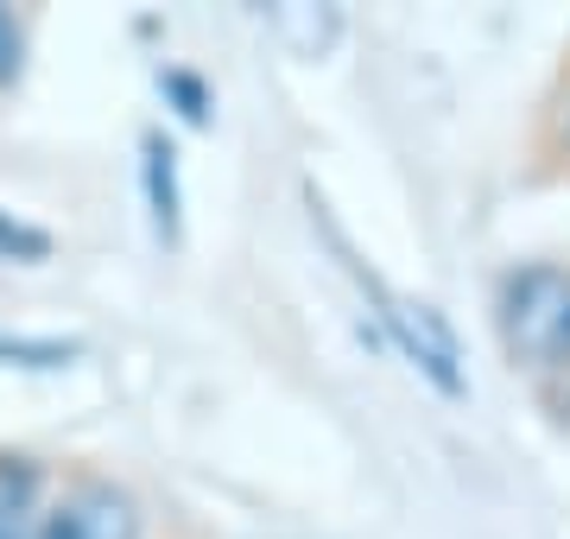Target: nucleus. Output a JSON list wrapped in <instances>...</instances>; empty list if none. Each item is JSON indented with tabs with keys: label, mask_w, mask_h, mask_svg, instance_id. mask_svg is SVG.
<instances>
[{
	"label": "nucleus",
	"mask_w": 570,
	"mask_h": 539,
	"mask_svg": "<svg viewBox=\"0 0 570 539\" xmlns=\"http://www.w3.org/2000/svg\"><path fill=\"white\" fill-rule=\"evenodd\" d=\"M501 343L527 369H570V267H520L501 286Z\"/></svg>",
	"instance_id": "nucleus-1"
},
{
	"label": "nucleus",
	"mask_w": 570,
	"mask_h": 539,
	"mask_svg": "<svg viewBox=\"0 0 570 539\" xmlns=\"http://www.w3.org/2000/svg\"><path fill=\"white\" fill-rule=\"evenodd\" d=\"M367 286H374V280H367ZM374 298H381V317H387V331H393V343H400V355L425 374L438 394L463 400L456 336H450L444 312H438V305H425V298H400V292H387V286H374Z\"/></svg>",
	"instance_id": "nucleus-2"
},
{
	"label": "nucleus",
	"mask_w": 570,
	"mask_h": 539,
	"mask_svg": "<svg viewBox=\"0 0 570 539\" xmlns=\"http://www.w3.org/2000/svg\"><path fill=\"white\" fill-rule=\"evenodd\" d=\"M32 539H140V508L115 482H77L45 508Z\"/></svg>",
	"instance_id": "nucleus-3"
},
{
	"label": "nucleus",
	"mask_w": 570,
	"mask_h": 539,
	"mask_svg": "<svg viewBox=\"0 0 570 539\" xmlns=\"http://www.w3.org/2000/svg\"><path fill=\"white\" fill-rule=\"evenodd\" d=\"M140 153H146L140 171H146V204H153V228H159V235H178V153H171V140H165V134H146Z\"/></svg>",
	"instance_id": "nucleus-4"
},
{
	"label": "nucleus",
	"mask_w": 570,
	"mask_h": 539,
	"mask_svg": "<svg viewBox=\"0 0 570 539\" xmlns=\"http://www.w3.org/2000/svg\"><path fill=\"white\" fill-rule=\"evenodd\" d=\"M26 496H32V477L26 470H0V539H32V527H26Z\"/></svg>",
	"instance_id": "nucleus-5"
},
{
	"label": "nucleus",
	"mask_w": 570,
	"mask_h": 539,
	"mask_svg": "<svg viewBox=\"0 0 570 539\" xmlns=\"http://www.w3.org/2000/svg\"><path fill=\"white\" fill-rule=\"evenodd\" d=\"M70 343H32V336H0V362H13V369H63L70 362Z\"/></svg>",
	"instance_id": "nucleus-6"
},
{
	"label": "nucleus",
	"mask_w": 570,
	"mask_h": 539,
	"mask_svg": "<svg viewBox=\"0 0 570 539\" xmlns=\"http://www.w3.org/2000/svg\"><path fill=\"white\" fill-rule=\"evenodd\" d=\"M20 70V26H13V13L0 7V84Z\"/></svg>",
	"instance_id": "nucleus-7"
},
{
	"label": "nucleus",
	"mask_w": 570,
	"mask_h": 539,
	"mask_svg": "<svg viewBox=\"0 0 570 539\" xmlns=\"http://www.w3.org/2000/svg\"><path fill=\"white\" fill-rule=\"evenodd\" d=\"M165 84L178 89V102H184V121H204V115H209V102H204V89L190 84V77H165Z\"/></svg>",
	"instance_id": "nucleus-8"
},
{
	"label": "nucleus",
	"mask_w": 570,
	"mask_h": 539,
	"mask_svg": "<svg viewBox=\"0 0 570 539\" xmlns=\"http://www.w3.org/2000/svg\"><path fill=\"white\" fill-rule=\"evenodd\" d=\"M0 248H26V254H45V248H51V242H45L39 228H7V223H0Z\"/></svg>",
	"instance_id": "nucleus-9"
},
{
	"label": "nucleus",
	"mask_w": 570,
	"mask_h": 539,
	"mask_svg": "<svg viewBox=\"0 0 570 539\" xmlns=\"http://www.w3.org/2000/svg\"><path fill=\"white\" fill-rule=\"evenodd\" d=\"M564 140H570V102H564Z\"/></svg>",
	"instance_id": "nucleus-10"
}]
</instances>
